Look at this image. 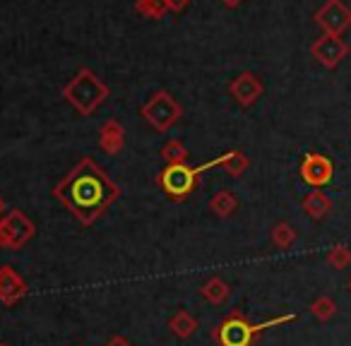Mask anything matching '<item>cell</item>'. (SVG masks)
Instances as JSON below:
<instances>
[{
    "mask_svg": "<svg viewBox=\"0 0 351 346\" xmlns=\"http://www.w3.org/2000/svg\"><path fill=\"white\" fill-rule=\"evenodd\" d=\"M140 113L154 130L169 132L171 127L178 123V118L183 116V108H181V103L166 92V89H159V92L152 94L149 101L140 108Z\"/></svg>",
    "mask_w": 351,
    "mask_h": 346,
    "instance_id": "5",
    "label": "cell"
},
{
    "mask_svg": "<svg viewBox=\"0 0 351 346\" xmlns=\"http://www.w3.org/2000/svg\"><path fill=\"white\" fill-rule=\"evenodd\" d=\"M301 210L306 212L313 221H322L332 212V200L322 190H313L301 200Z\"/></svg>",
    "mask_w": 351,
    "mask_h": 346,
    "instance_id": "14",
    "label": "cell"
},
{
    "mask_svg": "<svg viewBox=\"0 0 351 346\" xmlns=\"http://www.w3.org/2000/svg\"><path fill=\"white\" fill-rule=\"evenodd\" d=\"M200 296L205 298L207 303H212V306H221V303H226V298L231 296V286L221 277H210L200 286Z\"/></svg>",
    "mask_w": 351,
    "mask_h": 346,
    "instance_id": "16",
    "label": "cell"
},
{
    "mask_svg": "<svg viewBox=\"0 0 351 346\" xmlns=\"http://www.w3.org/2000/svg\"><path fill=\"white\" fill-rule=\"evenodd\" d=\"M135 10L147 20H161L169 12V5H166V0H137Z\"/></svg>",
    "mask_w": 351,
    "mask_h": 346,
    "instance_id": "20",
    "label": "cell"
},
{
    "mask_svg": "<svg viewBox=\"0 0 351 346\" xmlns=\"http://www.w3.org/2000/svg\"><path fill=\"white\" fill-rule=\"evenodd\" d=\"M36 236V226L22 210H10L0 217V248L22 250Z\"/></svg>",
    "mask_w": 351,
    "mask_h": 346,
    "instance_id": "6",
    "label": "cell"
},
{
    "mask_svg": "<svg viewBox=\"0 0 351 346\" xmlns=\"http://www.w3.org/2000/svg\"><path fill=\"white\" fill-rule=\"evenodd\" d=\"M197 327H200L197 317L191 315L188 310H183V308H178V310H176L173 315L169 317V330H171V334L178 336V339H191V336L197 332Z\"/></svg>",
    "mask_w": 351,
    "mask_h": 346,
    "instance_id": "15",
    "label": "cell"
},
{
    "mask_svg": "<svg viewBox=\"0 0 351 346\" xmlns=\"http://www.w3.org/2000/svg\"><path fill=\"white\" fill-rule=\"evenodd\" d=\"M313 22L322 29V34L341 36L351 27V8L344 0H325V5L317 8Z\"/></svg>",
    "mask_w": 351,
    "mask_h": 346,
    "instance_id": "7",
    "label": "cell"
},
{
    "mask_svg": "<svg viewBox=\"0 0 351 346\" xmlns=\"http://www.w3.org/2000/svg\"><path fill=\"white\" fill-rule=\"evenodd\" d=\"M99 145L106 154H121L125 147V130L118 121H106L99 127Z\"/></svg>",
    "mask_w": 351,
    "mask_h": 346,
    "instance_id": "13",
    "label": "cell"
},
{
    "mask_svg": "<svg viewBox=\"0 0 351 346\" xmlns=\"http://www.w3.org/2000/svg\"><path fill=\"white\" fill-rule=\"evenodd\" d=\"M346 286H349V291H351V279H349V284H346Z\"/></svg>",
    "mask_w": 351,
    "mask_h": 346,
    "instance_id": "27",
    "label": "cell"
},
{
    "mask_svg": "<svg viewBox=\"0 0 351 346\" xmlns=\"http://www.w3.org/2000/svg\"><path fill=\"white\" fill-rule=\"evenodd\" d=\"M53 197L80 224L92 226L121 197V188L108 178V173L92 156H84L53 188Z\"/></svg>",
    "mask_w": 351,
    "mask_h": 346,
    "instance_id": "1",
    "label": "cell"
},
{
    "mask_svg": "<svg viewBox=\"0 0 351 346\" xmlns=\"http://www.w3.org/2000/svg\"><path fill=\"white\" fill-rule=\"evenodd\" d=\"M205 173V169L191 164H166V169L156 176L159 188L166 193V197L173 202H183L197 190L200 186V176Z\"/></svg>",
    "mask_w": 351,
    "mask_h": 346,
    "instance_id": "4",
    "label": "cell"
},
{
    "mask_svg": "<svg viewBox=\"0 0 351 346\" xmlns=\"http://www.w3.org/2000/svg\"><path fill=\"white\" fill-rule=\"evenodd\" d=\"M327 264L335 269H346L351 264V248L349 245H332L330 250H327Z\"/></svg>",
    "mask_w": 351,
    "mask_h": 346,
    "instance_id": "22",
    "label": "cell"
},
{
    "mask_svg": "<svg viewBox=\"0 0 351 346\" xmlns=\"http://www.w3.org/2000/svg\"><path fill=\"white\" fill-rule=\"evenodd\" d=\"M188 3H191V0H166V5H169L171 12H183Z\"/></svg>",
    "mask_w": 351,
    "mask_h": 346,
    "instance_id": "23",
    "label": "cell"
},
{
    "mask_svg": "<svg viewBox=\"0 0 351 346\" xmlns=\"http://www.w3.org/2000/svg\"><path fill=\"white\" fill-rule=\"evenodd\" d=\"M0 346H8V344H5V341H0Z\"/></svg>",
    "mask_w": 351,
    "mask_h": 346,
    "instance_id": "28",
    "label": "cell"
},
{
    "mask_svg": "<svg viewBox=\"0 0 351 346\" xmlns=\"http://www.w3.org/2000/svg\"><path fill=\"white\" fill-rule=\"evenodd\" d=\"M298 173H301V181L308 183L313 190H320V188L327 186V183L332 181V176H335V164H332V159H327L325 154L306 151Z\"/></svg>",
    "mask_w": 351,
    "mask_h": 346,
    "instance_id": "9",
    "label": "cell"
},
{
    "mask_svg": "<svg viewBox=\"0 0 351 346\" xmlns=\"http://www.w3.org/2000/svg\"><path fill=\"white\" fill-rule=\"evenodd\" d=\"M210 210L215 212L219 219H229L239 212V197L231 190H219L215 197L210 200Z\"/></svg>",
    "mask_w": 351,
    "mask_h": 346,
    "instance_id": "17",
    "label": "cell"
},
{
    "mask_svg": "<svg viewBox=\"0 0 351 346\" xmlns=\"http://www.w3.org/2000/svg\"><path fill=\"white\" fill-rule=\"evenodd\" d=\"M161 156H164L166 164H188V149L181 140L166 142L164 149H161Z\"/></svg>",
    "mask_w": 351,
    "mask_h": 346,
    "instance_id": "21",
    "label": "cell"
},
{
    "mask_svg": "<svg viewBox=\"0 0 351 346\" xmlns=\"http://www.w3.org/2000/svg\"><path fill=\"white\" fill-rule=\"evenodd\" d=\"M63 97L70 106L82 116H92L108 97V87L94 75L89 68H82L68 84L63 87Z\"/></svg>",
    "mask_w": 351,
    "mask_h": 346,
    "instance_id": "3",
    "label": "cell"
},
{
    "mask_svg": "<svg viewBox=\"0 0 351 346\" xmlns=\"http://www.w3.org/2000/svg\"><path fill=\"white\" fill-rule=\"evenodd\" d=\"M221 3H224L226 8H239L241 3H243V0H221Z\"/></svg>",
    "mask_w": 351,
    "mask_h": 346,
    "instance_id": "25",
    "label": "cell"
},
{
    "mask_svg": "<svg viewBox=\"0 0 351 346\" xmlns=\"http://www.w3.org/2000/svg\"><path fill=\"white\" fill-rule=\"evenodd\" d=\"M229 92H231V97L236 99V103H239V106L248 108V106H253L260 97H263L265 84L255 73H241V75H236V77L231 79Z\"/></svg>",
    "mask_w": 351,
    "mask_h": 346,
    "instance_id": "11",
    "label": "cell"
},
{
    "mask_svg": "<svg viewBox=\"0 0 351 346\" xmlns=\"http://www.w3.org/2000/svg\"><path fill=\"white\" fill-rule=\"evenodd\" d=\"M248 166H250V159H248V154H245L243 149H231V151H224V154H219L217 159L205 161V164H202V169H205V171L224 169L229 176L239 178V176H243Z\"/></svg>",
    "mask_w": 351,
    "mask_h": 346,
    "instance_id": "12",
    "label": "cell"
},
{
    "mask_svg": "<svg viewBox=\"0 0 351 346\" xmlns=\"http://www.w3.org/2000/svg\"><path fill=\"white\" fill-rule=\"evenodd\" d=\"M5 214V200H3V197H0V217Z\"/></svg>",
    "mask_w": 351,
    "mask_h": 346,
    "instance_id": "26",
    "label": "cell"
},
{
    "mask_svg": "<svg viewBox=\"0 0 351 346\" xmlns=\"http://www.w3.org/2000/svg\"><path fill=\"white\" fill-rule=\"evenodd\" d=\"M311 55L327 70H335L341 65V60L349 55V44L341 36L335 34H320L311 44Z\"/></svg>",
    "mask_w": 351,
    "mask_h": 346,
    "instance_id": "8",
    "label": "cell"
},
{
    "mask_svg": "<svg viewBox=\"0 0 351 346\" xmlns=\"http://www.w3.org/2000/svg\"><path fill=\"white\" fill-rule=\"evenodd\" d=\"M269 240H272L274 248L289 250L298 240V234L289 221H279V224H274L272 231H269Z\"/></svg>",
    "mask_w": 351,
    "mask_h": 346,
    "instance_id": "18",
    "label": "cell"
},
{
    "mask_svg": "<svg viewBox=\"0 0 351 346\" xmlns=\"http://www.w3.org/2000/svg\"><path fill=\"white\" fill-rule=\"evenodd\" d=\"M104 346H132V341H128L125 336L118 334V336H113V339H108Z\"/></svg>",
    "mask_w": 351,
    "mask_h": 346,
    "instance_id": "24",
    "label": "cell"
},
{
    "mask_svg": "<svg viewBox=\"0 0 351 346\" xmlns=\"http://www.w3.org/2000/svg\"><path fill=\"white\" fill-rule=\"evenodd\" d=\"M296 317L298 315L289 312V315L272 317V320H267V322H250L239 308H234V310L210 332V336L217 341V346H253L255 339H258L265 330L277 327V325H287V322H293Z\"/></svg>",
    "mask_w": 351,
    "mask_h": 346,
    "instance_id": "2",
    "label": "cell"
},
{
    "mask_svg": "<svg viewBox=\"0 0 351 346\" xmlns=\"http://www.w3.org/2000/svg\"><path fill=\"white\" fill-rule=\"evenodd\" d=\"M27 293L29 286L22 274L12 264H0V303L5 308H15L20 301H25Z\"/></svg>",
    "mask_w": 351,
    "mask_h": 346,
    "instance_id": "10",
    "label": "cell"
},
{
    "mask_svg": "<svg viewBox=\"0 0 351 346\" xmlns=\"http://www.w3.org/2000/svg\"><path fill=\"white\" fill-rule=\"evenodd\" d=\"M311 315L320 322H330L332 317L337 315V303L335 298L330 296H317L315 301L311 303Z\"/></svg>",
    "mask_w": 351,
    "mask_h": 346,
    "instance_id": "19",
    "label": "cell"
}]
</instances>
